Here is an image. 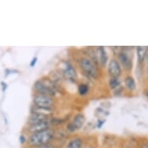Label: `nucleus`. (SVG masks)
<instances>
[{"label": "nucleus", "mask_w": 148, "mask_h": 148, "mask_svg": "<svg viewBox=\"0 0 148 148\" xmlns=\"http://www.w3.org/2000/svg\"><path fill=\"white\" fill-rule=\"evenodd\" d=\"M50 126H51V123H49L48 120H47V121L42 122V123H40L28 126L27 131L29 134H36V133H39V132H42L46 130H48V129H50Z\"/></svg>", "instance_id": "423d86ee"}, {"label": "nucleus", "mask_w": 148, "mask_h": 148, "mask_svg": "<svg viewBox=\"0 0 148 148\" xmlns=\"http://www.w3.org/2000/svg\"><path fill=\"white\" fill-rule=\"evenodd\" d=\"M118 59H119V64H121L124 69L126 71L131 70L132 68V60L128 56V54L125 52H120L118 55Z\"/></svg>", "instance_id": "9d476101"}, {"label": "nucleus", "mask_w": 148, "mask_h": 148, "mask_svg": "<svg viewBox=\"0 0 148 148\" xmlns=\"http://www.w3.org/2000/svg\"><path fill=\"white\" fill-rule=\"evenodd\" d=\"M34 89L36 93L53 97L56 92V85L48 78H41L34 83Z\"/></svg>", "instance_id": "f03ea898"}, {"label": "nucleus", "mask_w": 148, "mask_h": 148, "mask_svg": "<svg viewBox=\"0 0 148 148\" xmlns=\"http://www.w3.org/2000/svg\"><path fill=\"white\" fill-rule=\"evenodd\" d=\"M146 58H147V63H148V52L147 53V56H146Z\"/></svg>", "instance_id": "5701e85b"}, {"label": "nucleus", "mask_w": 148, "mask_h": 148, "mask_svg": "<svg viewBox=\"0 0 148 148\" xmlns=\"http://www.w3.org/2000/svg\"><path fill=\"white\" fill-rule=\"evenodd\" d=\"M54 136L53 130L48 129L44 131L29 134L27 140V144L29 147L36 148L50 144Z\"/></svg>", "instance_id": "f257e3e1"}, {"label": "nucleus", "mask_w": 148, "mask_h": 148, "mask_svg": "<svg viewBox=\"0 0 148 148\" xmlns=\"http://www.w3.org/2000/svg\"><path fill=\"white\" fill-rule=\"evenodd\" d=\"M27 140H28V137H27L23 134L20 135V137H19V140H20L21 144H26V143H27Z\"/></svg>", "instance_id": "a211bd4d"}, {"label": "nucleus", "mask_w": 148, "mask_h": 148, "mask_svg": "<svg viewBox=\"0 0 148 148\" xmlns=\"http://www.w3.org/2000/svg\"><path fill=\"white\" fill-rule=\"evenodd\" d=\"M83 141L81 138L76 137L71 140L66 145V148H82Z\"/></svg>", "instance_id": "ddd939ff"}, {"label": "nucleus", "mask_w": 148, "mask_h": 148, "mask_svg": "<svg viewBox=\"0 0 148 148\" xmlns=\"http://www.w3.org/2000/svg\"><path fill=\"white\" fill-rule=\"evenodd\" d=\"M66 129H67V130H68L69 133H75V132L77 130L75 128V126L73 125L72 122H70V123H68L67 124Z\"/></svg>", "instance_id": "f3484780"}, {"label": "nucleus", "mask_w": 148, "mask_h": 148, "mask_svg": "<svg viewBox=\"0 0 148 148\" xmlns=\"http://www.w3.org/2000/svg\"><path fill=\"white\" fill-rule=\"evenodd\" d=\"M104 123H105V120H102V121H101V120H99V121H98V125H97L98 128H101L102 125L104 124Z\"/></svg>", "instance_id": "aec40b11"}, {"label": "nucleus", "mask_w": 148, "mask_h": 148, "mask_svg": "<svg viewBox=\"0 0 148 148\" xmlns=\"http://www.w3.org/2000/svg\"><path fill=\"white\" fill-rule=\"evenodd\" d=\"M120 85H121V82H120V80H119V78H112V77H110L109 81V85L111 89H117L118 88L120 87Z\"/></svg>", "instance_id": "dca6fc26"}, {"label": "nucleus", "mask_w": 148, "mask_h": 148, "mask_svg": "<svg viewBox=\"0 0 148 148\" xmlns=\"http://www.w3.org/2000/svg\"><path fill=\"white\" fill-rule=\"evenodd\" d=\"M85 123V117L84 115L81 114H77L75 115L74 118H73V121L72 123L74 126H75V128L77 130H81V129L82 128L83 126H84V124Z\"/></svg>", "instance_id": "9b49d317"}, {"label": "nucleus", "mask_w": 148, "mask_h": 148, "mask_svg": "<svg viewBox=\"0 0 148 148\" xmlns=\"http://www.w3.org/2000/svg\"><path fill=\"white\" fill-rule=\"evenodd\" d=\"M47 118H48V116L38 113V112H31V114L29 115L27 119V124L28 126H31V125L40 123L42 122L47 121Z\"/></svg>", "instance_id": "0eeeda50"}, {"label": "nucleus", "mask_w": 148, "mask_h": 148, "mask_svg": "<svg viewBox=\"0 0 148 148\" xmlns=\"http://www.w3.org/2000/svg\"><path fill=\"white\" fill-rule=\"evenodd\" d=\"M37 60H38V59H37V58H36V57H34V58L32 59V61H30L29 66H30V67H32V68H34V66L36 65V64L37 63Z\"/></svg>", "instance_id": "6ab92c4d"}, {"label": "nucleus", "mask_w": 148, "mask_h": 148, "mask_svg": "<svg viewBox=\"0 0 148 148\" xmlns=\"http://www.w3.org/2000/svg\"><path fill=\"white\" fill-rule=\"evenodd\" d=\"M33 103L34 106L41 109H52L54 103V100L52 96L35 93L33 99Z\"/></svg>", "instance_id": "20e7f679"}, {"label": "nucleus", "mask_w": 148, "mask_h": 148, "mask_svg": "<svg viewBox=\"0 0 148 148\" xmlns=\"http://www.w3.org/2000/svg\"><path fill=\"white\" fill-rule=\"evenodd\" d=\"M124 82H125V86L126 87V88L130 90V92H134V91L136 90V82H135V80H134V78L133 77H131V76H127L125 78Z\"/></svg>", "instance_id": "4468645a"}, {"label": "nucleus", "mask_w": 148, "mask_h": 148, "mask_svg": "<svg viewBox=\"0 0 148 148\" xmlns=\"http://www.w3.org/2000/svg\"><path fill=\"white\" fill-rule=\"evenodd\" d=\"M80 68L83 72L88 76L93 78H97L99 75V71L95 62L88 58H82L80 60Z\"/></svg>", "instance_id": "7ed1b4c3"}, {"label": "nucleus", "mask_w": 148, "mask_h": 148, "mask_svg": "<svg viewBox=\"0 0 148 148\" xmlns=\"http://www.w3.org/2000/svg\"><path fill=\"white\" fill-rule=\"evenodd\" d=\"M126 148H130V147H126Z\"/></svg>", "instance_id": "b1692460"}, {"label": "nucleus", "mask_w": 148, "mask_h": 148, "mask_svg": "<svg viewBox=\"0 0 148 148\" xmlns=\"http://www.w3.org/2000/svg\"><path fill=\"white\" fill-rule=\"evenodd\" d=\"M108 73L110 77L119 78L122 74V68L119 61L116 59H112L108 65Z\"/></svg>", "instance_id": "39448f33"}, {"label": "nucleus", "mask_w": 148, "mask_h": 148, "mask_svg": "<svg viewBox=\"0 0 148 148\" xmlns=\"http://www.w3.org/2000/svg\"><path fill=\"white\" fill-rule=\"evenodd\" d=\"M36 148H53V147L51 145V143L50 144H47V145L43 146V147H36Z\"/></svg>", "instance_id": "4be33fe9"}, {"label": "nucleus", "mask_w": 148, "mask_h": 148, "mask_svg": "<svg viewBox=\"0 0 148 148\" xmlns=\"http://www.w3.org/2000/svg\"><path fill=\"white\" fill-rule=\"evenodd\" d=\"M148 52L147 46H139L136 47V53H137V59L140 63H143L147 56Z\"/></svg>", "instance_id": "f8f14e48"}, {"label": "nucleus", "mask_w": 148, "mask_h": 148, "mask_svg": "<svg viewBox=\"0 0 148 148\" xmlns=\"http://www.w3.org/2000/svg\"><path fill=\"white\" fill-rule=\"evenodd\" d=\"M78 92L79 95L85 96L89 92V86L85 83H81L78 86Z\"/></svg>", "instance_id": "2eb2a0df"}, {"label": "nucleus", "mask_w": 148, "mask_h": 148, "mask_svg": "<svg viewBox=\"0 0 148 148\" xmlns=\"http://www.w3.org/2000/svg\"><path fill=\"white\" fill-rule=\"evenodd\" d=\"M63 75L70 82H76V81H77V73H76V71L74 68V67L69 63H67L65 64V68L64 69Z\"/></svg>", "instance_id": "6e6552de"}, {"label": "nucleus", "mask_w": 148, "mask_h": 148, "mask_svg": "<svg viewBox=\"0 0 148 148\" xmlns=\"http://www.w3.org/2000/svg\"><path fill=\"white\" fill-rule=\"evenodd\" d=\"M96 58H97L98 63L102 68H105L108 62V56L107 53L103 47H99L97 48L96 52Z\"/></svg>", "instance_id": "1a4fd4ad"}, {"label": "nucleus", "mask_w": 148, "mask_h": 148, "mask_svg": "<svg viewBox=\"0 0 148 148\" xmlns=\"http://www.w3.org/2000/svg\"><path fill=\"white\" fill-rule=\"evenodd\" d=\"M1 85H2V87H3V91L4 92L7 88V85L5 82H1Z\"/></svg>", "instance_id": "412c9836"}]
</instances>
